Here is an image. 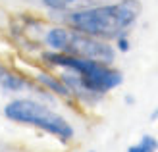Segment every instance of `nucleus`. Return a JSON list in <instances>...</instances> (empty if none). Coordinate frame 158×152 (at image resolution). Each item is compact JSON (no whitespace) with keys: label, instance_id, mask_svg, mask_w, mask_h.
<instances>
[{"label":"nucleus","instance_id":"obj_1","mask_svg":"<svg viewBox=\"0 0 158 152\" xmlns=\"http://www.w3.org/2000/svg\"><path fill=\"white\" fill-rule=\"evenodd\" d=\"M141 12L143 6L139 0H118L72 12L68 15V25L97 39H118L135 25Z\"/></svg>","mask_w":158,"mask_h":152},{"label":"nucleus","instance_id":"obj_2","mask_svg":"<svg viewBox=\"0 0 158 152\" xmlns=\"http://www.w3.org/2000/svg\"><path fill=\"white\" fill-rule=\"evenodd\" d=\"M43 58L50 66L68 69L72 73V75L60 77L69 87V91H79L85 94H104L108 91L116 89L118 85H122V81H123V75L120 71L110 68L104 62L79 58V56L56 52V50L44 52Z\"/></svg>","mask_w":158,"mask_h":152},{"label":"nucleus","instance_id":"obj_3","mask_svg":"<svg viewBox=\"0 0 158 152\" xmlns=\"http://www.w3.org/2000/svg\"><path fill=\"white\" fill-rule=\"evenodd\" d=\"M4 116L14 123L37 127V129L52 135L62 142H69L75 135L72 123L64 116H60L58 112L50 110L48 106H44L37 100L15 98L4 108Z\"/></svg>","mask_w":158,"mask_h":152},{"label":"nucleus","instance_id":"obj_4","mask_svg":"<svg viewBox=\"0 0 158 152\" xmlns=\"http://www.w3.org/2000/svg\"><path fill=\"white\" fill-rule=\"evenodd\" d=\"M44 43L56 52L79 56V58H89L104 64L114 62V48L102 39L79 33L75 29H64V27H52L44 35Z\"/></svg>","mask_w":158,"mask_h":152},{"label":"nucleus","instance_id":"obj_5","mask_svg":"<svg viewBox=\"0 0 158 152\" xmlns=\"http://www.w3.org/2000/svg\"><path fill=\"white\" fill-rule=\"evenodd\" d=\"M0 87H2V89H6V91L18 92V91H21L23 87H25V83H23L18 75L10 73V71H8L2 64H0Z\"/></svg>","mask_w":158,"mask_h":152},{"label":"nucleus","instance_id":"obj_6","mask_svg":"<svg viewBox=\"0 0 158 152\" xmlns=\"http://www.w3.org/2000/svg\"><path fill=\"white\" fill-rule=\"evenodd\" d=\"M39 81H41L44 87H48L50 91H54V92H58V94H68L72 92L69 91V87L62 81V79H54V77H50V75H46V73H39Z\"/></svg>","mask_w":158,"mask_h":152},{"label":"nucleus","instance_id":"obj_7","mask_svg":"<svg viewBox=\"0 0 158 152\" xmlns=\"http://www.w3.org/2000/svg\"><path fill=\"white\" fill-rule=\"evenodd\" d=\"M156 150H158V141L152 135H143L139 142L127 148V152H156Z\"/></svg>","mask_w":158,"mask_h":152},{"label":"nucleus","instance_id":"obj_8","mask_svg":"<svg viewBox=\"0 0 158 152\" xmlns=\"http://www.w3.org/2000/svg\"><path fill=\"white\" fill-rule=\"evenodd\" d=\"M44 8H48V10H54V12H60V10H66L69 8L75 0H41Z\"/></svg>","mask_w":158,"mask_h":152},{"label":"nucleus","instance_id":"obj_9","mask_svg":"<svg viewBox=\"0 0 158 152\" xmlns=\"http://www.w3.org/2000/svg\"><path fill=\"white\" fill-rule=\"evenodd\" d=\"M118 48H120L122 52H127L129 50V41H127V37H125V35L118 37Z\"/></svg>","mask_w":158,"mask_h":152},{"label":"nucleus","instance_id":"obj_10","mask_svg":"<svg viewBox=\"0 0 158 152\" xmlns=\"http://www.w3.org/2000/svg\"><path fill=\"white\" fill-rule=\"evenodd\" d=\"M151 119H158V108H156V112H152V114H151Z\"/></svg>","mask_w":158,"mask_h":152},{"label":"nucleus","instance_id":"obj_11","mask_svg":"<svg viewBox=\"0 0 158 152\" xmlns=\"http://www.w3.org/2000/svg\"><path fill=\"white\" fill-rule=\"evenodd\" d=\"M91 152H93V150H91Z\"/></svg>","mask_w":158,"mask_h":152}]
</instances>
